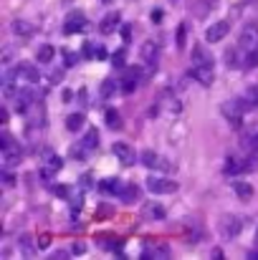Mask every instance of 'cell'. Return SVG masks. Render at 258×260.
Returning <instances> with one entry per match:
<instances>
[{"instance_id": "cell-15", "label": "cell", "mask_w": 258, "mask_h": 260, "mask_svg": "<svg viewBox=\"0 0 258 260\" xmlns=\"http://www.w3.org/2000/svg\"><path fill=\"white\" fill-rule=\"evenodd\" d=\"M119 23H122V15H119V13H109V15L101 20L99 28H101V33H114V30L119 28Z\"/></svg>"}, {"instance_id": "cell-11", "label": "cell", "mask_w": 258, "mask_h": 260, "mask_svg": "<svg viewBox=\"0 0 258 260\" xmlns=\"http://www.w3.org/2000/svg\"><path fill=\"white\" fill-rule=\"evenodd\" d=\"M66 33H81L86 30V15L81 10H74V13H69V18H66Z\"/></svg>"}, {"instance_id": "cell-32", "label": "cell", "mask_w": 258, "mask_h": 260, "mask_svg": "<svg viewBox=\"0 0 258 260\" xmlns=\"http://www.w3.org/2000/svg\"><path fill=\"white\" fill-rule=\"evenodd\" d=\"M185 41H187V25L180 23V25H177V48H182Z\"/></svg>"}, {"instance_id": "cell-10", "label": "cell", "mask_w": 258, "mask_h": 260, "mask_svg": "<svg viewBox=\"0 0 258 260\" xmlns=\"http://www.w3.org/2000/svg\"><path fill=\"white\" fill-rule=\"evenodd\" d=\"M142 165H147L150 170H162V172H172V165L167 159H160L155 152H142Z\"/></svg>"}, {"instance_id": "cell-19", "label": "cell", "mask_w": 258, "mask_h": 260, "mask_svg": "<svg viewBox=\"0 0 258 260\" xmlns=\"http://www.w3.org/2000/svg\"><path fill=\"white\" fill-rule=\"evenodd\" d=\"M18 248H20V253H23L25 258H33V255H36V243L31 240V235H20V238H18Z\"/></svg>"}, {"instance_id": "cell-9", "label": "cell", "mask_w": 258, "mask_h": 260, "mask_svg": "<svg viewBox=\"0 0 258 260\" xmlns=\"http://www.w3.org/2000/svg\"><path fill=\"white\" fill-rule=\"evenodd\" d=\"M238 230H241V220H238V217H231V215L220 217V235H223L225 240H233V238L238 235Z\"/></svg>"}, {"instance_id": "cell-37", "label": "cell", "mask_w": 258, "mask_h": 260, "mask_svg": "<svg viewBox=\"0 0 258 260\" xmlns=\"http://www.w3.org/2000/svg\"><path fill=\"white\" fill-rule=\"evenodd\" d=\"M84 253H86V245H84V243H76V245L71 248V255H84Z\"/></svg>"}, {"instance_id": "cell-17", "label": "cell", "mask_w": 258, "mask_h": 260, "mask_svg": "<svg viewBox=\"0 0 258 260\" xmlns=\"http://www.w3.org/2000/svg\"><path fill=\"white\" fill-rule=\"evenodd\" d=\"M99 192H104V194H122V184H119V179L109 177V179L99 182Z\"/></svg>"}, {"instance_id": "cell-39", "label": "cell", "mask_w": 258, "mask_h": 260, "mask_svg": "<svg viewBox=\"0 0 258 260\" xmlns=\"http://www.w3.org/2000/svg\"><path fill=\"white\" fill-rule=\"evenodd\" d=\"M251 149H253V159L258 162V134L253 137V144H251Z\"/></svg>"}, {"instance_id": "cell-5", "label": "cell", "mask_w": 258, "mask_h": 260, "mask_svg": "<svg viewBox=\"0 0 258 260\" xmlns=\"http://www.w3.org/2000/svg\"><path fill=\"white\" fill-rule=\"evenodd\" d=\"M243 111H248V106L243 104V99H238V101H228V104L223 106V116H225L233 126H241V121H243Z\"/></svg>"}, {"instance_id": "cell-40", "label": "cell", "mask_w": 258, "mask_h": 260, "mask_svg": "<svg viewBox=\"0 0 258 260\" xmlns=\"http://www.w3.org/2000/svg\"><path fill=\"white\" fill-rule=\"evenodd\" d=\"M96 58H106V48L104 46H96Z\"/></svg>"}, {"instance_id": "cell-28", "label": "cell", "mask_w": 258, "mask_h": 260, "mask_svg": "<svg viewBox=\"0 0 258 260\" xmlns=\"http://www.w3.org/2000/svg\"><path fill=\"white\" fill-rule=\"evenodd\" d=\"M213 0H203V3H195V8H192V13H195V18H205L213 8Z\"/></svg>"}, {"instance_id": "cell-22", "label": "cell", "mask_w": 258, "mask_h": 260, "mask_svg": "<svg viewBox=\"0 0 258 260\" xmlns=\"http://www.w3.org/2000/svg\"><path fill=\"white\" fill-rule=\"evenodd\" d=\"M104 119H106V126H109L111 132L122 129V116H119V111H117V109H106Z\"/></svg>"}, {"instance_id": "cell-6", "label": "cell", "mask_w": 258, "mask_h": 260, "mask_svg": "<svg viewBox=\"0 0 258 260\" xmlns=\"http://www.w3.org/2000/svg\"><path fill=\"white\" fill-rule=\"evenodd\" d=\"M139 81H142V69H139V66L127 69V71H124V76H122V81H119L122 93H134L137 86H139Z\"/></svg>"}, {"instance_id": "cell-41", "label": "cell", "mask_w": 258, "mask_h": 260, "mask_svg": "<svg viewBox=\"0 0 258 260\" xmlns=\"http://www.w3.org/2000/svg\"><path fill=\"white\" fill-rule=\"evenodd\" d=\"M152 20L160 23V20H162V10H152Z\"/></svg>"}, {"instance_id": "cell-27", "label": "cell", "mask_w": 258, "mask_h": 260, "mask_svg": "<svg viewBox=\"0 0 258 260\" xmlns=\"http://www.w3.org/2000/svg\"><path fill=\"white\" fill-rule=\"evenodd\" d=\"M243 104H246L248 109H256L258 106V86H251L243 93Z\"/></svg>"}, {"instance_id": "cell-31", "label": "cell", "mask_w": 258, "mask_h": 260, "mask_svg": "<svg viewBox=\"0 0 258 260\" xmlns=\"http://www.w3.org/2000/svg\"><path fill=\"white\" fill-rule=\"evenodd\" d=\"M243 66H246V69H256V66H258V48H256V51H251V53H246Z\"/></svg>"}, {"instance_id": "cell-42", "label": "cell", "mask_w": 258, "mask_h": 260, "mask_svg": "<svg viewBox=\"0 0 258 260\" xmlns=\"http://www.w3.org/2000/svg\"><path fill=\"white\" fill-rule=\"evenodd\" d=\"M132 25H124V30H122V36H124V41H129L132 38V30H129Z\"/></svg>"}, {"instance_id": "cell-18", "label": "cell", "mask_w": 258, "mask_h": 260, "mask_svg": "<svg viewBox=\"0 0 258 260\" xmlns=\"http://www.w3.org/2000/svg\"><path fill=\"white\" fill-rule=\"evenodd\" d=\"M238 53H243V48H241V46H233V48H228V51H225V63H228L231 69H243V61L238 58Z\"/></svg>"}, {"instance_id": "cell-4", "label": "cell", "mask_w": 258, "mask_h": 260, "mask_svg": "<svg viewBox=\"0 0 258 260\" xmlns=\"http://www.w3.org/2000/svg\"><path fill=\"white\" fill-rule=\"evenodd\" d=\"M139 56H142V61H145V66H147V74H152V71L157 69V61H160V48H157V43H155V41H145L142 48H139Z\"/></svg>"}, {"instance_id": "cell-8", "label": "cell", "mask_w": 258, "mask_h": 260, "mask_svg": "<svg viewBox=\"0 0 258 260\" xmlns=\"http://www.w3.org/2000/svg\"><path fill=\"white\" fill-rule=\"evenodd\" d=\"M111 149H114V157L122 162V167H132L137 162V154H134V149L129 144H114Z\"/></svg>"}, {"instance_id": "cell-33", "label": "cell", "mask_w": 258, "mask_h": 260, "mask_svg": "<svg viewBox=\"0 0 258 260\" xmlns=\"http://www.w3.org/2000/svg\"><path fill=\"white\" fill-rule=\"evenodd\" d=\"M124 61H127V53H124V48H119V51L111 56V63H114V69H122Z\"/></svg>"}, {"instance_id": "cell-26", "label": "cell", "mask_w": 258, "mask_h": 260, "mask_svg": "<svg viewBox=\"0 0 258 260\" xmlns=\"http://www.w3.org/2000/svg\"><path fill=\"white\" fill-rule=\"evenodd\" d=\"M81 126H84V114H71L66 119V129L69 132H81Z\"/></svg>"}, {"instance_id": "cell-12", "label": "cell", "mask_w": 258, "mask_h": 260, "mask_svg": "<svg viewBox=\"0 0 258 260\" xmlns=\"http://www.w3.org/2000/svg\"><path fill=\"white\" fill-rule=\"evenodd\" d=\"M192 66H208V69H213V53L208 48H203V46H195L192 48Z\"/></svg>"}, {"instance_id": "cell-34", "label": "cell", "mask_w": 258, "mask_h": 260, "mask_svg": "<svg viewBox=\"0 0 258 260\" xmlns=\"http://www.w3.org/2000/svg\"><path fill=\"white\" fill-rule=\"evenodd\" d=\"M69 189H71V187H66V184H56V187H53V194H56V197H71Z\"/></svg>"}, {"instance_id": "cell-2", "label": "cell", "mask_w": 258, "mask_h": 260, "mask_svg": "<svg viewBox=\"0 0 258 260\" xmlns=\"http://www.w3.org/2000/svg\"><path fill=\"white\" fill-rule=\"evenodd\" d=\"M147 189L152 192V194H172V192H177L180 189V184L175 182V179H167V177H147Z\"/></svg>"}, {"instance_id": "cell-36", "label": "cell", "mask_w": 258, "mask_h": 260, "mask_svg": "<svg viewBox=\"0 0 258 260\" xmlns=\"http://www.w3.org/2000/svg\"><path fill=\"white\" fill-rule=\"evenodd\" d=\"M111 215V207L109 205H99V212H96V217L101 220V217H109Z\"/></svg>"}, {"instance_id": "cell-21", "label": "cell", "mask_w": 258, "mask_h": 260, "mask_svg": "<svg viewBox=\"0 0 258 260\" xmlns=\"http://www.w3.org/2000/svg\"><path fill=\"white\" fill-rule=\"evenodd\" d=\"M53 56H56V48L46 43V46H41V48H38L36 61H38V63H51V61H53Z\"/></svg>"}, {"instance_id": "cell-20", "label": "cell", "mask_w": 258, "mask_h": 260, "mask_svg": "<svg viewBox=\"0 0 258 260\" xmlns=\"http://www.w3.org/2000/svg\"><path fill=\"white\" fill-rule=\"evenodd\" d=\"M233 189H236V197H238V200H243V202H248V200L253 197V187H251L248 182H236V184H233Z\"/></svg>"}, {"instance_id": "cell-30", "label": "cell", "mask_w": 258, "mask_h": 260, "mask_svg": "<svg viewBox=\"0 0 258 260\" xmlns=\"http://www.w3.org/2000/svg\"><path fill=\"white\" fill-rule=\"evenodd\" d=\"M114 93H117V81L114 79H106L101 84V99H111Z\"/></svg>"}, {"instance_id": "cell-7", "label": "cell", "mask_w": 258, "mask_h": 260, "mask_svg": "<svg viewBox=\"0 0 258 260\" xmlns=\"http://www.w3.org/2000/svg\"><path fill=\"white\" fill-rule=\"evenodd\" d=\"M228 30H231L228 20H218V23H213V25L205 30V41H208V43H220V41L228 36Z\"/></svg>"}, {"instance_id": "cell-44", "label": "cell", "mask_w": 258, "mask_h": 260, "mask_svg": "<svg viewBox=\"0 0 258 260\" xmlns=\"http://www.w3.org/2000/svg\"><path fill=\"white\" fill-rule=\"evenodd\" d=\"M256 245H258V233H256Z\"/></svg>"}, {"instance_id": "cell-29", "label": "cell", "mask_w": 258, "mask_h": 260, "mask_svg": "<svg viewBox=\"0 0 258 260\" xmlns=\"http://www.w3.org/2000/svg\"><path fill=\"white\" fill-rule=\"evenodd\" d=\"M46 167H51L53 172H59V170L64 167V162H61V157H59V154H53V152H46Z\"/></svg>"}, {"instance_id": "cell-38", "label": "cell", "mask_w": 258, "mask_h": 260, "mask_svg": "<svg viewBox=\"0 0 258 260\" xmlns=\"http://www.w3.org/2000/svg\"><path fill=\"white\" fill-rule=\"evenodd\" d=\"M48 243H51L48 235H41V238H38V248H48Z\"/></svg>"}, {"instance_id": "cell-25", "label": "cell", "mask_w": 258, "mask_h": 260, "mask_svg": "<svg viewBox=\"0 0 258 260\" xmlns=\"http://www.w3.org/2000/svg\"><path fill=\"white\" fill-rule=\"evenodd\" d=\"M81 142H84V147L89 149V152H94V149L99 147V132H96V129H89Z\"/></svg>"}, {"instance_id": "cell-16", "label": "cell", "mask_w": 258, "mask_h": 260, "mask_svg": "<svg viewBox=\"0 0 258 260\" xmlns=\"http://www.w3.org/2000/svg\"><path fill=\"white\" fill-rule=\"evenodd\" d=\"M13 33L20 36V38H31V36L36 33V28H33V23H28V20H13Z\"/></svg>"}, {"instance_id": "cell-1", "label": "cell", "mask_w": 258, "mask_h": 260, "mask_svg": "<svg viewBox=\"0 0 258 260\" xmlns=\"http://www.w3.org/2000/svg\"><path fill=\"white\" fill-rule=\"evenodd\" d=\"M20 159H23V152H20V147L3 132V165H5V170H10V167H15V165H20Z\"/></svg>"}, {"instance_id": "cell-13", "label": "cell", "mask_w": 258, "mask_h": 260, "mask_svg": "<svg viewBox=\"0 0 258 260\" xmlns=\"http://www.w3.org/2000/svg\"><path fill=\"white\" fill-rule=\"evenodd\" d=\"M15 71H18V79H25V81H31V84H36V81L41 79V74H38V69H36L33 63H18Z\"/></svg>"}, {"instance_id": "cell-43", "label": "cell", "mask_w": 258, "mask_h": 260, "mask_svg": "<svg viewBox=\"0 0 258 260\" xmlns=\"http://www.w3.org/2000/svg\"><path fill=\"white\" fill-rule=\"evenodd\" d=\"M248 258H251V260H258V253H256V250H253V253H248Z\"/></svg>"}, {"instance_id": "cell-24", "label": "cell", "mask_w": 258, "mask_h": 260, "mask_svg": "<svg viewBox=\"0 0 258 260\" xmlns=\"http://www.w3.org/2000/svg\"><path fill=\"white\" fill-rule=\"evenodd\" d=\"M145 215H147V217H152V220H162V217H165V207H162V205L150 202V205H145Z\"/></svg>"}, {"instance_id": "cell-3", "label": "cell", "mask_w": 258, "mask_h": 260, "mask_svg": "<svg viewBox=\"0 0 258 260\" xmlns=\"http://www.w3.org/2000/svg\"><path fill=\"white\" fill-rule=\"evenodd\" d=\"M238 46L243 48V53H251L258 48V25L256 23H248L241 28V36H238Z\"/></svg>"}, {"instance_id": "cell-14", "label": "cell", "mask_w": 258, "mask_h": 260, "mask_svg": "<svg viewBox=\"0 0 258 260\" xmlns=\"http://www.w3.org/2000/svg\"><path fill=\"white\" fill-rule=\"evenodd\" d=\"M192 79L203 86H213V69L208 66H192Z\"/></svg>"}, {"instance_id": "cell-35", "label": "cell", "mask_w": 258, "mask_h": 260, "mask_svg": "<svg viewBox=\"0 0 258 260\" xmlns=\"http://www.w3.org/2000/svg\"><path fill=\"white\" fill-rule=\"evenodd\" d=\"M81 56L84 58H96V46L94 43H86L84 48H81Z\"/></svg>"}, {"instance_id": "cell-23", "label": "cell", "mask_w": 258, "mask_h": 260, "mask_svg": "<svg viewBox=\"0 0 258 260\" xmlns=\"http://www.w3.org/2000/svg\"><path fill=\"white\" fill-rule=\"evenodd\" d=\"M122 202L124 205H132V202H137V197H139V189H137V184H127L124 189H122Z\"/></svg>"}]
</instances>
